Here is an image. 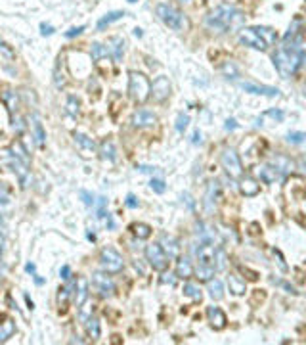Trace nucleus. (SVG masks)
<instances>
[{
	"mask_svg": "<svg viewBox=\"0 0 306 345\" xmlns=\"http://www.w3.org/2000/svg\"><path fill=\"white\" fill-rule=\"evenodd\" d=\"M243 21H245L243 12L237 10L233 4H220L205 16V27L216 35L231 33L243 25Z\"/></svg>",
	"mask_w": 306,
	"mask_h": 345,
	"instance_id": "nucleus-1",
	"label": "nucleus"
},
{
	"mask_svg": "<svg viewBox=\"0 0 306 345\" xmlns=\"http://www.w3.org/2000/svg\"><path fill=\"white\" fill-rule=\"evenodd\" d=\"M272 61L281 77L289 79L306 63V50L303 46H280L272 56Z\"/></svg>",
	"mask_w": 306,
	"mask_h": 345,
	"instance_id": "nucleus-2",
	"label": "nucleus"
},
{
	"mask_svg": "<svg viewBox=\"0 0 306 345\" xmlns=\"http://www.w3.org/2000/svg\"><path fill=\"white\" fill-rule=\"evenodd\" d=\"M239 42L247 48L253 50H268L278 42V33L272 27L255 25V27H243L239 31Z\"/></svg>",
	"mask_w": 306,
	"mask_h": 345,
	"instance_id": "nucleus-3",
	"label": "nucleus"
},
{
	"mask_svg": "<svg viewBox=\"0 0 306 345\" xmlns=\"http://www.w3.org/2000/svg\"><path fill=\"white\" fill-rule=\"evenodd\" d=\"M155 14H157V18H159L165 25L169 27V29H172V31H178V33L190 31V20H188V16L182 14L178 8L167 4V2L157 4Z\"/></svg>",
	"mask_w": 306,
	"mask_h": 345,
	"instance_id": "nucleus-4",
	"label": "nucleus"
},
{
	"mask_svg": "<svg viewBox=\"0 0 306 345\" xmlns=\"http://www.w3.org/2000/svg\"><path fill=\"white\" fill-rule=\"evenodd\" d=\"M128 92L136 104H146L148 98L152 96V82L144 73L130 71L128 73Z\"/></svg>",
	"mask_w": 306,
	"mask_h": 345,
	"instance_id": "nucleus-5",
	"label": "nucleus"
},
{
	"mask_svg": "<svg viewBox=\"0 0 306 345\" xmlns=\"http://www.w3.org/2000/svg\"><path fill=\"white\" fill-rule=\"evenodd\" d=\"M100 265L107 274H117L125 268V259L115 247L107 245L100 251Z\"/></svg>",
	"mask_w": 306,
	"mask_h": 345,
	"instance_id": "nucleus-6",
	"label": "nucleus"
},
{
	"mask_svg": "<svg viewBox=\"0 0 306 345\" xmlns=\"http://www.w3.org/2000/svg\"><path fill=\"white\" fill-rule=\"evenodd\" d=\"M146 259L152 265L153 270L165 272L169 268V255L165 253V249L161 247V244H150V245H146Z\"/></svg>",
	"mask_w": 306,
	"mask_h": 345,
	"instance_id": "nucleus-7",
	"label": "nucleus"
},
{
	"mask_svg": "<svg viewBox=\"0 0 306 345\" xmlns=\"http://www.w3.org/2000/svg\"><path fill=\"white\" fill-rule=\"evenodd\" d=\"M220 163H222V169L228 173L231 179H241L243 177V165H241L239 156L235 154V150L226 148L222 152V156H220Z\"/></svg>",
	"mask_w": 306,
	"mask_h": 345,
	"instance_id": "nucleus-8",
	"label": "nucleus"
},
{
	"mask_svg": "<svg viewBox=\"0 0 306 345\" xmlns=\"http://www.w3.org/2000/svg\"><path fill=\"white\" fill-rule=\"evenodd\" d=\"M92 288H94L96 293H98L100 297H103V299L113 297V293H115V284H113V280L107 276L105 270L92 274Z\"/></svg>",
	"mask_w": 306,
	"mask_h": 345,
	"instance_id": "nucleus-9",
	"label": "nucleus"
},
{
	"mask_svg": "<svg viewBox=\"0 0 306 345\" xmlns=\"http://www.w3.org/2000/svg\"><path fill=\"white\" fill-rule=\"evenodd\" d=\"M237 86L243 88L249 94H256V96H270L276 98L280 96V90L276 86H268V84H258L255 81H237Z\"/></svg>",
	"mask_w": 306,
	"mask_h": 345,
	"instance_id": "nucleus-10",
	"label": "nucleus"
},
{
	"mask_svg": "<svg viewBox=\"0 0 306 345\" xmlns=\"http://www.w3.org/2000/svg\"><path fill=\"white\" fill-rule=\"evenodd\" d=\"M171 90H172V84H171V81L169 77H165V75H161V77H157V79L153 81L152 84V96L155 102H165L169 96H171Z\"/></svg>",
	"mask_w": 306,
	"mask_h": 345,
	"instance_id": "nucleus-11",
	"label": "nucleus"
},
{
	"mask_svg": "<svg viewBox=\"0 0 306 345\" xmlns=\"http://www.w3.org/2000/svg\"><path fill=\"white\" fill-rule=\"evenodd\" d=\"M10 167H12V171L16 173V177H18V181H19L21 188H27L29 183H31V171H29V165L23 163L21 160H18V158H14V156H10Z\"/></svg>",
	"mask_w": 306,
	"mask_h": 345,
	"instance_id": "nucleus-12",
	"label": "nucleus"
},
{
	"mask_svg": "<svg viewBox=\"0 0 306 345\" xmlns=\"http://www.w3.org/2000/svg\"><path fill=\"white\" fill-rule=\"evenodd\" d=\"M157 123V115L150 111V109H138L132 115V125L136 129H146V127H153Z\"/></svg>",
	"mask_w": 306,
	"mask_h": 345,
	"instance_id": "nucleus-13",
	"label": "nucleus"
},
{
	"mask_svg": "<svg viewBox=\"0 0 306 345\" xmlns=\"http://www.w3.org/2000/svg\"><path fill=\"white\" fill-rule=\"evenodd\" d=\"M73 138H75V144L82 158L94 156V152H96V142H94L90 136H86V134H82V133H75Z\"/></svg>",
	"mask_w": 306,
	"mask_h": 345,
	"instance_id": "nucleus-14",
	"label": "nucleus"
},
{
	"mask_svg": "<svg viewBox=\"0 0 306 345\" xmlns=\"http://www.w3.org/2000/svg\"><path fill=\"white\" fill-rule=\"evenodd\" d=\"M207 317H209V322H210V328H214V330H224L226 328V313L220 309V307H209L207 309Z\"/></svg>",
	"mask_w": 306,
	"mask_h": 345,
	"instance_id": "nucleus-15",
	"label": "nucleus"
},
{
	"mask_svg": "<svg viewBox=\"0 0 306 345\" xmlns=\"http://www.w3.org/2000/svg\"><path fill=\"white\" fill-rule=\"evenodd\" d=\"M258 177H260V181H262L264 184H274L276 181H280L283 175H281L280 169H278L274 163H272V165L268 163V165H260V167H258Z\"/></svg>",
	"mask_w": 306,
	"mask_h": 345,
	"instance_id": "nucleus-16",
	"label": "nucleus"
},
{
	"mask_svg": "<svg viewBox=\"0 0 306 345\" xmlns=\"http://www.w3.org/2000/svg\"><path fill=\"white\" fill-rule=\"evenodd\" d=\"M31 129H33V138H35V144L38 148H44L46 146V131L42 127V121L37 113L31 115Z\"/></svg>",
	"mask_w": 306,
	"mask_h": 345,
	"instance_id": "nucleus-17",
	"label": "nucleus"
},
{
	"mask_svg": "<svg viewBox=\"0 0 306 345\" xmlns=\"http://www.w3.org/2000/svg\"><path fill=\"white\" fill-rule=\"evenodd\" d=\"M105 48H107V54H109V58H111L113 61H121L123 52H125V41H123L121 37H111V39L107 41Z\"/></svg>",
	"mask_w": 306,
	"mask_h": 345,
	"instance_id": "nucleus-18",
	"label": "nucleus"
},
{
	"mask_svg": "<svg viewBox=\"0 0 306 345\" xmlns=\"http://www.w3.org/2000/svg\"><path fill=\"white\" fill-rule=\"evenodd\" d=\"M218 198H220V183L212 181V183H209V186H207V194H205V200H203L205 209H207V211H212V207L216 205Z\"/></svg>",
	"mask_w": 306,
	"mask_h": 345,
	"instance_id": "nucleus-19",
	"label": "nucleus"
},
{
	"mask_svg": "<svg viewBox=\"0 0 306 345\" xmlns=\"http://www.w3.org/2000/svg\"><path fill=\"white\" fill-rule=\"evenodd\" d=\"M161 247L165 249V253L169 255V259H178L180 257V244L176 238L169 236V234H163L161 236Z\"/></svg>",
	"mask_w": 306,
	"mask_h": 345,
	"instance_id": "nucleus-20",
	"label": "nucleus"
},
{
	"mask_svg": "<svg viewBox=\"0 0 306 345\" xmlns=\"http://www.w3.org/2000/svg\"><path fill=\"white\" fill-rule=\"evenodd\" d=\"M75 286H76V280L75 282H69L67 286H63V288L57 290V307H59L61 313L67 311V305H69V299H71V295H73V288H75Z\"/></svg>",
	"mask_w": 306,
	"mask_h": 345,
	"instance_id": "nucleus-21",
	"label": "nucleus"
},
{
	"mask_svg": "<svg viewBox=\"0 0 306 345\" xmlns=\"http://www.w3.org/2000/svg\"><path fill=\"white\" fill-rule=\"evenodd\" d=\"M84 326H86V334H88V338H90L92 342H98V340H100V336H102V326H100V319L90 315L88 319L84 320Z\"/></svg>",
	"mask_w": 306,
	"mask_h": 345,
	"instance_id": "nucleus-22",
	"label": "nucleus"
},
{
	"mask_svg": "<svg viewBox=\"0 0 306 345\" xmlns=\"http://www.w3.org/2000/svg\"><path fill=\"white\" fill-rule=\"evenodd\" d=\"M239 190H241V194H243V196L253 198V196H256V194L260 192V184L256 183L255 179L245 177V179H241V183H239Z\"/></svg>",
	"mask_w": 306,
	"mask_h": 345,
	"instance_id": "nucleus-23",
	"label": "nucleus"
},
{
	"mask_svg": "<svg viewBox=\"0 0 306 345\" xmlns=\"http://www.w3.org/2000/svg\"><path fill=\"white\" fill-rule=\"evenodd\" d=\"M88 299V280L86 278H78L76 280V295H75V305L80 309Z\"/></svg>",
	"mask_w": 306,
	"mask_h": 345,
	"instance_id": "nucleus-24",
	"label": "nucleus"
},
{
	"mask_svg": "<svg viewBox=\"0 0 306 345\" xmlns=\"http://www.w3.org/2000/svg\"><path fill=\"white\" fill-rule=\"evenodd\" d=\"M16 334V322L14 319H4V322H0V344L8 342L12 336Z\"/></svg>",
	"mask_w": 306,
	"mask_h": 345,
	"instance_id": "nucleus-25",
	"label": "nucleus"
},
{
	"mask_svg": "<svg viewBox=\"0 0 306 345\" xmlns=\"http://www.w3.org/2000/svg\"><path fill=\"white\" fill-rule=\"evenodd\" d=\"M193 265H191V261L190 259H186V257H180L178 259V265H176V276L178 278H191L193 276Z\"/></svg>",
	"mask_w": 306,
	"mask_h": 345,
	"instance_id": "nucleus-26",
	"label": "nucleus"
},
{
	"mask_svg": "<svg viewBox=\"0 0 306 345\" xmlns=\"http://www.w3.org/2000/svg\"><path fill=\"white\" fill-rule=\"evenodd\" d=\"M228 288L233 295H243V293L247 292V284H245V280H241V278L235 276V274H230L228 276Z\"/></svg>",
	"mask_w": 306,
	"mask_h": 345,
	"instance_id": "nucleus-27",
	"label": "nucleus"
},
{
	"mask_svg": "<svg viewBox=\"0 0 306 345\" xmlns=\"http://www.w3.org/2000/svg\"><path fill=\"white\" fill-rule=\"evenodd\" d=\"M100 158L103 161L117 160V150H115V144L111 140H103L102 144H100Z\"/></svg>",
	"mask_w": 306,
	"mask_h": 345,
	"instance_id": "nucleus-28",
	"label": "nucleus"
},
{
	"mask_svg": "<svg viewBox=\"0 0 306 345\" xmlns=\"http://www.w3.org/2000/svg\"><path fill=\"white\" fill-rule=\"evenodd\" d=\"M125 16H127V14H125V12H121V10H115V12L105 14L102 20L98 21V31H103L107 25H111L113 21H119V20H121V18H125Z\"/></svg>",
	"mask_w": 306,
	"mask_h": 345,
	"instance_id": "nucleus-29",
	"label": "nucleus"
},
{
	"mask_svg": "<svg viewBox=\"0 0 306 345\" xmlns=\"http://www.w3.org/2000/svg\"><path fill=\"white\" fill-rule=\"evenodd\" d=\"M2 102L6 104L8 107V111L14 115V111H18V104H19V100H18V94L14 92V90H6V92H2Z\"/></svg>",
	"mask_w": 306,
	"mask_h": 345,
	"instance_id": "nucleus-30",
	"label": "nucleus"
},
{
	"mask_svg": "<svg viewBox=\"0 0 306 345\" xmlns=\"http://www.w3.org/2000/svg\"><path fill=\"white\" fill-rule=\"evenodd\" d=\"M130 230L134 232V236L138 240H148L152 236V226L146 224V223H134V224L130 226Z\"/></svg>",
	"mask_w": 306,
	"mask_h": 345,
	"instance_id": "nucleus-31",
	"label": "nucleus"
},
{
	"mask_svg": "<svg viewBox=\"0 0 306 345\" xmlns=\"http://www.w3.org/2000/svg\"><path fill=\"white\" fill-rule=\"evenodd\" d=\"M209 295L214 299V301H220L222 297H224V286H222V282L220 280H209Z\"/></svg>",
	"mask_w": 306,
	"mask_h": 345,
	"instance_id": "nucleus-32",
	"label": "nucleus"
},
{
	"mask_svg": "<svg viewBox=\"0 0 306 345\" xmlns=\"http://www.w3.org/2000/svg\"><path fill=\"white\" fill-rule=\"evenodd\" d=\"M184 295L191 297L193 301H201V299H203L201 288H199L197 284H193V282H186V284H184Z\"/></svg>",
	"mask_w": 306,
	"mask_h": 345,
	"instance_id": "nucleus-33",
	"label": "nucleus"
},
{
	"mask_svg": "<svg viewBox=\"0 0 306 345\" xmlns=\"http://www.w3.org/2000/svg\"><path fill=\"white\" fill-rule=\"evenodd\" d=\"M12 156L29 165V156H27V150H25V146L21 144V140H16V142L12 144Z\"/></svg>",
	"mask_w": 306,
	"mask_h": 345,
	"instance_id": "nucleus-34",
	"label": "nucleus"
},
{
	"mask_svg": "<svg viewBox=\"0 0 306 345\" xmlns=\"http://www.w3.org/2000/svg\"><path fill=\"white\" fill-rule=\"evenodd\" d=\"M90 56H92L94 61H102L103 58L109 56V54H107V48H105L103 44H100V42H92V44H90Z\"/></svg>",
	"mask_w": 306,
	"mask_h": 345,
	"instance_id": "nucleus-35",
	"label": "nucleus"
},
{
	"mask_svg": "<svg viewBox=\"0 0 306 345\" xmlns=\"http://www.w3.org/2000/svg\"><path fill=\"white\" fill-rule=\"evenodd\" d=\"M214 270H216V268H212V266L199 265V266H197V270H195V274H197V278H199V280H205V282H209V280L214 276Z\"/></svg>",
	"mask_w": 306,
	"mask_h": 345,
	"instance_id": "nucleus-36",
	"label": "nucleus"
},
{
	"mask_svg": "<svg viewBox=\"0 0 306 345\" xmlns=\"http://www.w3.org/2000/svg\"><path fill=\"white\" fill-rule=\"evenodd\" d=\"M78 106H80V102H78L76 96H69V98H67L65 107H67V113H69V115L76 117V115H78Z\"/></svg>",
	"mask_w": 306,
	"mask_h": 345,
	"instance_id": "nucleus-37",
	"label": "nucleus"
},
{
	"mask_svg": "<svg viewBox=\"0 0 306 345\" xmlns=\"http://www.w3.org/2000/svg\"><path fill=\"white\" fill-rule=\"evenodd\" d=\"M0 54H2L6 60H14V58H16V52L12 50V46H8L4 41H0Z\"/></svg>",
	"mask_w": 306,
	"mask_h": 345,
	"instance_id": "nucleus-38",
	"label": "nucleus"
},
{
	"mask_svg": "<svg viewBox=\"0 0 306 345\" xmlns=\"http://www.w3.org/2000/svg\"><path fill=\"white\" fill-rule=\"evenodd\" d=\"M306 140V133H289L287 134V142L291 144H303Z\"/></svg>",
	"mask_w": 306,
	"mask_h": 345,
	"instance_id": "nucleus-39",
	"label": "nucleus"
},
{
	"mask_svg": "<svg viewBox=\"0 0 306 345\" xmlns=\"http://www.w3.org/2000/svg\"><path fill=\"white\" fill-rule=\"evenodd\" d=\"M153 192H157V194H163L165 190H167V184H165V181H161V179H152V183H150Z\"/></svg>",
	"mask_w": 306,
	"mask_h": 345,
	"instance_id": "nucleus-40",
	"label": "nucleus"
},
{
	"mask_svg": "<svg viewBox=\"0 0 306 345\" xmlns=\"http://www.w3.org/2000/svg\"><path fill=\"white\" fill-rule=\"evenodd\" d=\"M188 123H190V117H188V115H184V113H180L178 117H176V131L182 133V131L188 127Z\"/></svg>",
	"mask_w": 306,
	"mask_h": 345,
	"instance_id": "nucleus-41",
	"label": "nucleus"
},
{
	"mask_svg": "<svg viewBox=\"0 0 306 345\" xmlns=\"http://www.w3.org/2000/svg\"><path fill=\"white\" fill-rule=\"evenodd\" d=\"M80 198H82V202H84L86 205H94V203H96L94 196H92V194H88L86 190H80Z\"/></svg>",
	"mask_w": 306,
	"mask_h": 345,
	"instance_id": "nucleus-42",
	"label": "nucleus"
},
{
	"mask_svg": "<svg viewBox=\"0 0 306 345\" xmlns=\"http://www.w3.org/2000/svg\"><path fill=\"white\" fill-rule=\"evenodd\" d=\"M105 202H107L105 198H98V202H96V203H98V217H100V219H103V217L107 215V211H105Z\"/></svg>",
	"mask_w": 306,
	"mask_h": 345,
	"instance_id": "nucleus-43",
	"label": "nucleus"
},
{
	"mask_svg": "<svg viewBox=\"0 0 306 345\" xmlns=\"http://www.w3.org/2000/svg\"><path fill=\"white\" fill-rule=\"evenodd\" d=\"M264 115H268V117H274L276 121H283V117H285V113L280 111V109H270V111H266Z\"/></svg>",
	"mask_w": 306,
	"mask_h": 345,
	"instance_id": "nucleus-44",
	"label": "nucleus"
},
{
	"mask_svg": "<svg viewBox=\"0 0 306 345\" xmlns=\"http://www.w3.org/2000/svg\"><path fill=\"white\" fill-rule=\"evenodd\" d=\"M0 203H2V205H8V203H10V194L6 192L4 184H0Z\"/></svg>",
	"mask_w": 306,
	"mask_h": 345,
	"instance_id": "nucleus-45",
	"label": "nucleus"
},
{
	"mask_svg": "<svg viewBox=\"0 0 306 345\" xmlns=\"http://www.w3.org/2000/svg\"><path fill=\"white\" fill-rule=\"evenodd\" d=\"M125 203H127V207H130V209H138V205H140V203H138V200H136L132 194H128L127 200H125Z\"/></svg>",
	"mask_w": 306,
	"mask_h": 345,
	"instance_id": "nucleus-46",
	"label": "nucleus"
},
{
	"mask_svg": "<svg viewBox=\"0 0 306 345\" xmlns=\"http://www.w3.org/2000/svg\"><path fill=\"white\" fill-rule=\"evenodd\" d=\"M82 31H84V25H80V27H71V29H69V31L65 33V37H67V39H73V37H76V35H80Z\"/></svg>",
	"mask_w": 306,
	"mask_h": 345,
	"instance_id": "nucleus-47",
	"label": "nucleus"
},
{
	"mask_svg": "<svg viewBox=\"0 0 306 345\" xmlns=\"http://www.w3.org/2000/svg\"><path fill=\"white\" fill-rule=\"evenodd\" d=\"M59 276H61V280H69V278H71V266H69V265L61 266V270H59Z\"/></svg>",
	"mask_w": 306,
	"mask_h": 345,
	"instance_id": "nucleus-48",
	"label": "nucleus"
},
{
	"mask_svg": "<svg viewBox=\"0 0 306 345\" xmlns=\"http://www.w3.org/2000/svg\"><path fill=\"white\" fill-rule=\"evenodd\" d=\"M161 282H163V284H169V286H172V284H174V276H172V274H165V276L161 278Z\"/></svg>",
	"mask_w": 306,
	"mask_h": 345,
	"instance_id": "nucleus-49",
	"label": "nucleus"
},
{
	"mask_svg": "<svg viewBox=\"0 0 306 345\" xmlns=\"http://www.w3.org/2000/svg\"><path fill=\"white\" fill-rule=\"evenodd\" d=\"M40 29H42V35H44V37H46V35H52V33H54V27H52V25H46V23H42V25H40Z\"/></svg>",
	"mask_w": 306,
	"mask_h": 345,
	"instance_id": "nucleus-50",
	"label": "nucleus"
},
{
	"mask_svg": "<svg viewBox=\"0 0 306 345\" xmlns=\"http://www.w3.org/2000/svg\"><path fill=\"white\" fill-rule=\"evenodd\" d=\"M233 129H237L235 119H228V121H226V131H233Z\"/></svg>",
	"mask_w": 306,
	"mask_h": 345,
	"instance_id": "nucleus-51",
	"label": "nucleus"
},
{
	"mask_svg": "<svg viewBox=\"0 0 306 345\" xmlns=\"http://www.w3.org/2000/svg\"><path fill=\"white\" fill-rule=\"evenodd\" d=\"M274 253H276V255H278V263H280V266H281V268H283V270H287V265H285V263H283V257H281V255H280V251H278V249H274Z\"/></svg>",
	"mask_w": 306,
	"mask_h": 345,
	"instance_id": "nucleus-52",
	"label": "nucleus"
},
{
	"mask_svg": "<svg viewBox=\"0 0 306 345\" xmlns=\"http://www.w3.org/2000/svg\"><path fill=\"white\" fill-rule=\"evenodd\" d=\"M138 169H140V171H142V173H153V171H155V169H153V167H146V165H140V167H138Z\"/></svg>",
	"mask_w": 306,
	"mask_h": 345,
	"instance_id": "nucleus-53",
	"label": "nucleus"
},
{
	"mask_svg": "<svg viewBox=\"0 0 306 345\" xmlns=\"http://www.w3.org/2000/svg\"><path fill=\"white\" fill-rule=\"evenodd\" d=\"M197 142H201V133L199 131H195V134H193V144H197Z\"/></svg>",
	"mask_w": 306,
	"mask_h": 345,
	"instance_id": "nucleus-54",
	"label": "nucleus"
},
{
	"mask_svg": "<svg viewBox=\"0 0 306 345\" xmlns=\"http://www.w3.org/2000/svg\"><path fill=\"white\" fill-rule=\"evenodd\" d=\"M25 301H27V305H29V309H31V311H33V309H35V303H33V301H31V297H29V295H27V293H25Z\"/></svg>",
	"mask_w": 306,
	"mask_h": 345,
	"instance_id": "nucleus-55",
	"label": "nucleus"
},
{
	"mask_svg": "<svg viewBox=\"0 0 306 345\" xmlns=\"http://www.w3.org/2000/svg\"><path fill=\"white\" fill-rule=\"evenodd\" d=\"M27 272H33V274H35V265H33V263H27Z\"/></svg>",
	"mask_w": 306,
	"mask_h": 345,
	"instance_id": "nucleus-56",
	"label": "nucleus"
},
{
	"mask_svg": "<svg viewBox=\"0 0 306 345\" xmlns=\"http://www.w3.org/2000/svg\"><path fill=\"white\" fill-rule=\"evenodd\" d=\"M134 35H136V37H142V29L136 27V29H134Z\"/></svg>",
	"mask_w": 306,
	"mask_h": 345,
	"instance_id": "nucleus-57",
	"label": "nucleus"
},
{
	"mask_svg": "<svg viewBox=\"0 0 306 345\" xmlns=\"http://www.w3.org/2000/svg\"><path fill=\"white\" fill-rule=\"evenodd\" d=\"M0 245H4V236L0 234Z\"/></svg>",
	"mask_w": 306,
	"mask_h": 345,
	"instance_id": "nucleus-58",
	"label": "nucleus"
},
{
	"mask_svg": "<svg viewBox=\"0 0 306 345\" xmlns=\"http://www.w3.org/2000/svg\"><path fill=\"white\" fill-rule=\"evenodd\" d=\"M0 259H2V245H0Z\"/></svg>",
	"mask_w": 306,
	"mask_h": 345,
	"instance_id": "nucleus-59",
	"label": "nucleus"
},
{
	"mask_svg": "<svg viewBox=\"0 0 306 345\" xmlns=\"http://www.w3.org/2000/svg\"><path fill=\"white\" fill-rule=\"evenodd\" d=\"M178 2H190V0H178Z\"/></svg>",
	"mask_w": 306,
	"mask_h": 345,
	"instance_id": "nucleus-60",
	"label": "nucleus"
},
{
	"mask_svg": "<svg viewBox=\"0 0 306 345\" xmlns=\"http://www.w3.org/2000/svg\"><path fill=\"white\" fill-rule=\"evenodd\" d=\"M305 96H306V82H305Z\"/></svg>",
	"mask_w": 306,
	"mask_h": 345,
	"instance_id": "nucleus-61",
	"label": "nucleus"
},
{
	"mask_svg": "<svg viewBox=\"0 0 306 345\" xmlns=\"http://www.w3.org/2000/svg\"><path fill=\"white\" fill-rule=\"evenodd\" d=\"M128 2H138V0H128Z\"/></svg>",
	"mask_w": 306,
	"mask_h": 345,
	"instance_id": "nucleus-62",
	"label": "nucleus"
},
{
	"mask_svg": "<svg viewBox=\"0 0 306 345\" xmlns=\"http://www.w3.org/2000/svg\"><path fill=\"white\" fill-rule=\"evenodd\" d=\"M0 226H2V217H0Z\"/></svg>",
	"mask_w": 306,
	"mask_h": 345,
	"instance_id": "nucleus-63",
	"label": "nucleus"
}]
</instances>
